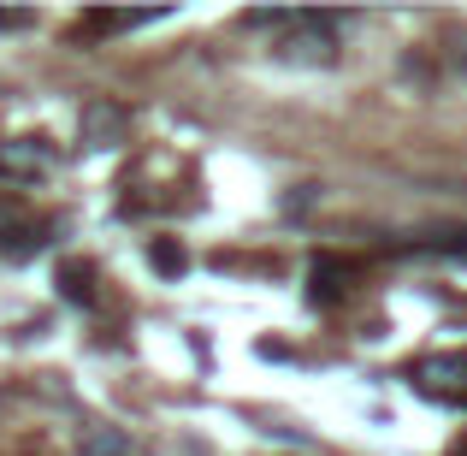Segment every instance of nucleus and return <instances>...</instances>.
<instances>
[{"instance_id":"obj_1","label":"nucleus","mask_w":467,"mask_h":456,"mask_svg":"<svg viewBox=\"0 0 467 456\" xmlns=\"http://www.w3.org/2000/svg\"><path fill=\"white\" fill-rule=\"evenodd\" d=\"M409 379L426 391V398L467 403V355H420V362L409 367Z\"/></svg>"},{"instance_id":"obj_2","label":"nucleus","mask_w":467,"mask_h":456,"mask_svg":"<svg viewBox=\"0 0 467 456\" xmlns=\"http://www.w3.org/2000/svg\"><path fill=\"white\" fill-rule=\"evenodd\" d=\"M290 30H296V36L278 48L285 59H296V66H326V59H331V24H326V18L296 12V18H290Z\"/></svg>"},{"instance_id":"obj_3","label":"nucleus","mask_w":467,"mask_h":456,"mask_svg":"<svg viewBox=\"0 0 467 456\" xmlns=\"http://www.w3.org/2000/svg\"><path fill=\"white\" fill-rule=\"evenodd\" d=\"M54 166V149L47 137H0V178H42Z\"/></svg>"},{"instance_id":"obj_4","label":"nucleus","mask_w":467,"mask_h":456,"mask_svg":"<svg viewBox=\"0 0 467 456\" xmlns=\"http://www.w3.org/2000/svg\"><path fill=\"white\" fill-rule=\"evenodd\" d=\"M125 131H130V113L119 101L83 107V143H89V149H113V143H125Z\"/></svg>"},{"instance_id":"obj_5","label":"nucleus","mask_w":467,"mask_h":456,"mask_svg":"<svg viewBox=\"0 0 467 456\" xmlns=\"http://www.w3.org/2000/svg\"><path fill=\"white\" fill-rule=\"evenodd\" d=\"M349 273H355L349 261H337V255H319L314 273H308V297H314V302H337L343 291H349Z\"/></svg>"},{"instance_id":"obj_6","label":"nucleus","mask_w":467,"mask_h":456,"mask_svg":"<svg viewBox=\"0 0 467 456\" xmlns=\"http://www.w3.org/2000/svg\"><path fill=\"white\" fill-rule=\"evenodd\" d=\"M54 285H59V297H66V302L89 308L95 302V267L89 261H59V279H54Z\"/></svg>"},{"instance_id":"obj_7","label":"nucleus","mask_w":467,"mask_h":456,"mask_svg":"<svg viewBox=\"0 0 467 456\" xmlns=\"http://www.w3.org/2000/svg\"><path fill=\"white\" fill-rule=\"evenodd\" d=\"M42 243H47V231H42V226H18V231L6 226V231H0V255H12V261H30Z\"/></svg>"},{"instance_id":"obj_8","label":"nucleus","mask_w":467,"mask_h":456,"mask_svg":"<svg viewBox=\"0 0 467 456\" xmlns=\"http://www.w3.org/2000/svg\"><path fill=\"white\" fill-rule=\"evenodd\" d=\"M83 456H137V451H130V439L119 427H89L83 433Z\"/></svg>"},{"instance_id":"obj_9","label":"nucleus","mask_w":467,"mask_h":456,"mask_svg":"<svg viewBox=\"0 0 467 456\" xmlns=\"http://www.w3.org/2000/svg\"><path fill=\"white\" fill-rule=\"evenodd\" d=\"M149 267H154V273H166V279H178L183 267H190V255H183V243L154 238V243H149Z\"/></svg>"},{"instance_id":"obj_10","label":"nucleus","mask_w":467,"mask_h":456,"mask_svg":"<svg viewBox=\"0 0 467 456\" xmlns=\"http://www.w3.org/2000/svg\"><path fill=\"white\" fill-rule=\"evenodd\" d=\"M160 12H89L83 30H137V24H154Z\"/></svg>"},{"instance_id":"obj_11","label":"nucleus","mask_w":467,"mask_h":456,"mask_svg":"<svg viewBox=\"0 0 467 456\" xmlns=\"http://www.w3.org/2000/svg\"><path fill=\"white\" fill-rule=\"evenodd\" d=\"M36 24V12L30 6H18V12H0V30H30Z\"/></svg>"},{"instance_id":"obj_12","label":"nucleus","mask_w":467,"mask_h":456,"mask_svg":"<svg viewBox=\"0 0 467 456\" xmlns=\"http://www.w3.org/2000/svg\"><path fill=\"white\" fill-rule=\"evenodd\" d=\"M438 255H450V261H467V238H444V243H438Z\"/></svg>"}]
</instances>
